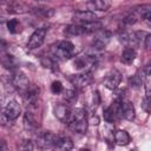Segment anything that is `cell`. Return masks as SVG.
<instances>
[{
	"label": "cell",
	"instance_id": "obj_33",
	"mask_svg": "<svg viewBox=\"0 0 151 151\" xmlns=\"http://www.w3.org/2000/svg\"><path fill=\"white\" fill-rule=\"evenodd\" d=\"M145 20H146V22L149 24V25H151V9H149L145 14H144V17H143Z\"/></svg>",
	"mask_w": 151,
	"mask_h": 151
},
{
	"label": "cell",
	"instance_id": "obj_26",
	"mask_svg": "<svg viewBox=\"0 0 151 151\" xmlns=\"http://www.w3.org/2000/svg\"><path fill=\"white\" fill-rule=\"evenodd\" d=\"M104 119L107 122V123H113L114 120H117L118 118L116 117V114L113 113L112 109L111 107H106L104 110Z\"/></svg>",
	"mask_w": 151,
	"mask_h": 151
},
{
	"label": "cell",
	"instance_id": "obj_15",
	"mask_svg": "<svg viewBox=\"0 0 151 151\" xmlns=\"http://www.w3.org/2000/svg\"><path fill=\"white\" fill-rule=\"evenodd\" d=\"M146 77H147V76H146L144 68H143V70H138V71L132 76V78L130 79V85H131L132 87L138 88V87H140V86L145 83V78H146Z\"/></svg>",
	"mask_w": 151,
	"mask_h": 151
},
{
	"label": "cell",
	"instance_id": "obj_4",
	"mask_svg": "<svg viewBox=\"0 0 151 151\" xmlns=\"http://www.w3.org/2000/svg\"><path fill=\"white\" fill-rule=\"evenodd\" d=\"M12 84H13V86L17 90L21 91L22 93H25L29 88V81H28L26 74L22 73L21 71H15L13 73V76H12Z\"/></svg>",
	"mask_w": 151,
	"mask_h": 151
},
{
	"label": "cell",
	"instance_id": "obj_19",
	"mask_svg": "<svg viewBox=\"0 0 151 151\" xmlns=\"http://www.w3.org/2000/svg\"><path fill=\"white\" fill-rule=\"evenodd\" d=\"M114 142L118 145H127L130 143V136L125 130H117L114 132Z\"/></svg>",
	"mask_w": 151,
	"mask_h": 151
},
{
	"label": "cell",
	"instance_id": "obj_35",
	"mask_svg": "<svg viewBox=\"0 0 151 151\" xmlns=\"http://www.w3.org/2000/svg\"><path fill=\"white\" fill-rule=\"evenodd\" d=\"M1 151H7V146H6L5 140H2V142H1Z\"/></svg>",
	"mask_w": 151,
	"mask_h": 151
},
{
	"label": "cell",
	"instance_id": "obj_34",
	"mask_svg": "<svg viewBox=\"0 0 151 151\" xmlns=\"http://www.w3.org/2000/svg\"><path fill=\"white\" fill-rule=\"evenodd\" d=\"M144 71H145V73H146V76H150L151 74V61L144 67Z\"/></svg>",
	"mask_w": 151,
	"mask_h": 151
},
{
	"label": "cell",
	"instance_id": "obj_23",
	"mask_svg": "<svg viewBox=\"0 0 151 151\" xmlns=\"http://www.w3.org/2000/svg\"><path fill=\"white\" fill-rule=\"evenodd\" d=\"M33 12L38 17H50L53 14V11L51 8H46V7H35V8H33Z\"/></svg>",
	"mask_w": 151,
	"mask_h": 151
},
{
	"label": "cell",
	"instance_id": "obj_29",
	"mask_svg": "<svg viewBox=\"0 0 151 151\" xmlns=\"http://www.w3.org/2000/svg\"><path fill=\"white\" fill-rule=\"evenodd\" d=\"M137 20H138V15H137L134 12L127 14V15L124 18V22H125L126 25H133V24L137 22Z\"/></svg>",
	"mask_w": 151,
	"mask_h": 151
},
{
	"label": "cell",
	"instance_id": "obj_17",
	"mask_svg": "<svg viewBox=\"0 0 151 151\" xmlns=\"http://www.w3.org/2000/svg\"><path fill=\"white\" fill-rule=\"evenodd\" d=\"M65 34H67L70 37H78V35L86 34V32H85V28L81 25L72 24V25H68V26L65 27Z\"/></svg>",
	"mask_w": 151,
	"mask_h": 151
},
{
	"label": "cell",
	"instance_id": "obj_2",
	"mask_svg": "<svg viewBox=\"0 0 151 151\" xmlns=\"http://www.w3.org/2000/svg\"><path fill=\"white\" fill-rule=\"evenodd\" d=\"M51 53L58 60H66V59H71L72 57H74L76 48L71 41L63 40L51 46Z\"/></svg>",
	"mask_w": 151,
	"mask_h": 151
},
{
	"label": "cell",
	"instance_id": "obj_14",
	"mask_svg": "<svg viewBox=\"0 0 151 151\" xmlns=\"http://www.w3.org/2000/svg\"><path fill=\"white\" fill-rule=\"evenodd\" d=\"M86 6L88 7V9H92V12L96 11H107L111 6V2L107 0H92L86 2Z\"/></svg>",
	"mask_w": 151,
	"mask_h": 151
},
{
	"label": "cell",
	"instance_id": "obj_5",
	"mask_svg": "<svg viewBox=\"0 0 151 151\" xmlns=\"http://www.w3.org/2000/svg\"><path fill=\"white\" fill-rule=\"evenodd\" d=\"M73 20L76 22H78V25H83V24H88V22L98 21V17L92 11H79V12L74 13Z\"/></svg>",
	"mask_w": 151,
	"mask_h": 151
},
{
	"label": "cell",
	"instance_id": "obj_28",
	"mask_svg": "<svg viewBox=\"0 0 151 151\" xmlns=\"http://www.w3.org/2000/svg\"><path fill=\"white\" fill-rule=\"evenodd\" d=\"M2 65L7 68H13L15 66V60L12 55H4L2 57Z\"/></svg>",
	"mask_w": 151,
	"mask_h": 151
},
{
	"label": "cell",
	"instance_id": "obj_25",
	"mask_svg": "<svg viewBox=\"0 0 151 151\" xmlns=\"http://www.w3.org/2000/svg\"><path fill=\"white\" fill-rule=\"evenodd\" d=\"M34 146H33V142L31 139H22L20 142L19 145V150L20 151H33Z\"/></svg>",
	"mask_w": 151,
	"mask_h": 151
},
{
	"label": "cell",
	"instance_id": "obj_31",
	"mask_svg": "<svg viewBox=\"0 0 151 151\" xmlns=\"http://www.w3.org/2000/svg\"><path fill=\"white\" fill-rule=\"evenodd\" d=\"M144 47L147 51L151 50V34H146L145 35V38H144Z\"/></svg>",
	"mask_w": 151,
	"mask_h": 151
},
{
	"label": "cell",
	"instance_id": "obj_16",
	"mask_svg": "<svg viewBox=\"0 0 151 151\" xmlns=\"http://www.w3.org/2000/svg\"><path fill=\"white\" fill-rule=\"evenodd\" d=\"M122 110H123V117L126 120H133L136 117V112H134V107L133 105L127 101V100H123L122 103Z\"/></svg>",
	"mask_w": 151,
	"mask_h": 151
},
{
	"label": "cell",
	"instance_id": "obj_30",
	"mask_svg": "<svg viewBox=\"0 0 151 151\" xmlns=\"http://www.w3.org/2000/svg\"><path fill=\"white\" fill-rule=\"evenodd\" d=\"M51 91L55 94L63 92V84L60 81H53L52 85H51Z\"/></svg>",
	"mask_w": 151,
	"mask_h": 151
},
{
	"label": "cell",
	"instance_id": "obj_27",
	"mask_svg": "<svg viewBox=\"0 0 151 151\" xmlns=\"http://www.w3.org/2000/svg\"><path fill=\"white\" fill-rule=\"evenodd\" d=\"M64 99L66 103H73L77 99V93L74 90H66L64 91Z\"/></svg>",
	"mask_w": 151,
	"mask_h": 151
},
{
	"label": "cell",
	"instance_id": "obj_6",
	"mask_svg": "<svg viewBox=\"0 0 151 151\" xmlns=\"http://www.w3.org/2000/svg\"><path fill=\"white\" fill-rule=\"evenodd\" d=\"M111 37H112L111 32H109L107 29L101 28L100 31H98L96 33V38L93 40V47L96 50H103L106 46V44L110 41Z\"/></svg>",
	"mask_w": 151,
	"mask_h": 151
},
{
	"label": "cell",
	"instance_id": "obj_8",
	"mask_svg": "<svg viewBox=\"0 0 151 151\" xmlns=\"http://www.w3.org/2000/svg\"><path fill=\"white\" fill-rule=\"evenodd\" d=\"M71 81H72V84H73L76 87H86L87 85L91 84V81H92V76H91L90 72L78 73V74H74V76L71 78Z\"/></svg>",
	"mask_w": 151,
	"mask_h": 151
},
{
	"label": "cell",
	"instance_id": "obj_36",
	"mask_svg": "<svg viewBox=\"0 0 151 151\" xmlns=\"http://www.w3.org/2000/svg\"><path fill=\"white\" fill-rule=\"evenodd\" d=\"M81 151H90V150H87V149H85V150H81Z\"/></svg>",
	"mask_w": 151,
	"mask_h": 151
},
{
	"label": "cell",
	"instance_id": "obj_12",
	"mask_svg": "<svg viewBox=\"0 0 151 151\" xmlns=\"http://www.w3.org/2000/svg\"><path fill=\"white\" fill-rule=\"evenodd\" d=\"M71 112H72V111L70 110V107H68L66 104H58V105H55V107H54V114H55V117H57L59 120L65 122V123H67V120L70 119Z\"/></svg>",
	"mask_w": 151,
	"mask_h": 151
},
{
	"label": "cell",
	"instance_id": "obj_24",
	"mask_svg": "<svg viewBox=\"0 0 151 151\" xmlns=\"http://www.w3.org/2000/svg\"><path fill=\"white\" fill-rule=\"evenodd\" d=\"M7 29L11 32V33H17L19 32L20 29V24L17 19H11L7 21Z\"/></svg>",
	"mask_w": 151,
	"mask_h": 151
},
{
	"label": "cell",
	"instance_id": "obj_3",
	"mask_svg": "<svg viewBox=\"0 0 151 151\" xmlns=\"http://www.w3.org/2000/svg\"><path fill=\"white\" fill-rule=\"evenodd\" d=\"M47 34V28L46 27H40L38 29H35L32 35L29 37L28 41H27V47L28 50H35L38 47H40L46 38Z\"/></svg>",
	"mask_w": 151,
	"mask_h": 151
},
{
	"label": "cell",
	"instance_id": "obj_11",
	"mask_svg": "<svg viewBox=\"0 0 151 151\" xmlns=\"http://www.w3.org/2000/svg\"><path fill=\"white\" fill-rule=\"evenodd\" d=\"M72 147H73V142L70 137H66V136L64 137L59 136L53 146L54 151H71Z\"/></svg>",
	"mask_w": 151,
	"mask_h": 151
},
{
	"label": "cell",
	"instance_id": "obj_10",
	"mask_svg": "<svg viewBox=\"0 0 151 151\" xmlns=\"http://www.w3.org/2000/svg\"><path fill=\"white\" fill-rule=\"evenodd\" d=\"M58 137L59 136H55L54 133L45 131V132H41L38 136V143H39V145L45 146V147H53L55 142H57V139H58Z\"/></svg>",
	"mask_w": 151,
	"mask_h": 151
},
{
	"label": "cell",
	"instance_id": "obj_21",
	"mask_svg": "<svg viewBox=\"0 0 151 151\" xmlns=\"http://www.w3.org/2000/svg\"><path fill=\"white\" fill-rule=\"evenodd\" d=\"M24 125L27 130H34L37 127V120L31 112H26L24 116Z\"/></svg>",
	"mask_w": 151,
	"mask_h": 151
},
{
	"label": "cell",
	"instance_id": "obj_20",
	"mask_svg": "<svg viewBox=\"0 0 151 151\" xmlns=\"http://www.w3.org/2000/svg\"><path fill=\"white\" fill-rule=\"evenodd\" d=\"M136 55H137V53H136V50H134V48L126 47V48L123 51V53H122L120 60H122V63H124V64H131V63H133V60L136 59Z\"/></svg>",
	"mask_w": 151,
	"mask_h": 151
},
{
	"label": "cell",
	"instance_id": "obj_13",
	"mask_svg": "<svg viewBox=\"0 0 151 151\" xmlns=\"http://www.w3.org/2000/svg\"><path fill=\"white\" fill-rule=\"evenodd\" d=\"M39 98V88L34 86H29V88L24 93V100L27 105H35Z\"/></svg>",
	"mask_w": 151,
	"mask_h": 151
},
{
	"label": "cell",
	"instance_id": "obj_1",
	"mask_svg": "<svg viewBox=\"0 0 151 151\" xmlns=\"http://www.w3.org/2000/svg\"><path fill=\"white\" fill-rule=\"evenodd\" d=\"M67 126L77 133H85L87 130V119L86 112L84 109H76L71 112L70 119L67 120Z\"/></svg>",
	"mask_w": 151,
	"mask_h": 151
},
{
	"label": "cell",
	"instance_id": "obj_9",
	"mask_svg": "<svg viewBox=\"0 0 151 151\" xmlns=\"http://www.w3.org/2000/svg\"><path fill=\"white\" fill-rule=\"evenodd\" d=\"M120 80H122V76H120L119 71L112 70V71L106 76V78H105V80H104V84H105V86H106L109 90H116V88L118 87Z\"/></svg>",
	"mask_w": 151,
	"mask_h": 151
},
{
	"label": "cell",
	"instance_id": "obj_32",
	"mask_svg": "<svg viewBox=\"0 0 151 151\" xmlns=\"http://www.w3.org/2000/svg\"><path fill=\"white\" fill-rule=\"evenodd\" d=\"M145 92H146V98L151 99V80H149L145 85Z\"/></svg>",
	"mask_w": 151,
	"mask_h": 151
},
{
	"label": "cell",
	"instance_id": "obj_18",
	"mask_svg": "<svg viewBox=\"0 0 151 151\" xmlns=\"http://www.w3.org/2000/svg\"><path fill=\"white\" fill-rule=\"evenodd\" d=\"M93 63H94L93 55H83V57H79V58L76 59L74 66H76L77 68H83V70H85L86 67L91 66Z\"/></svg>",
	"mask_w": 151,
	"mask_h": 151
},
{
	"label": "cell",
	"instance_id": "obj_22",
	"mask_svg": "<svg viewBox=\"0 0 151 151\" xmlns=\"http://www.w3.org/2000/svg\"><path fill=\"white\" fill-rule=\"evenodd\" d=\"M8 12L11 13H24L26 12V7L19 2H12L8 5Z\"/></svg>",
	"mask_w": 151,
	"mask_h": 151
},
{
	"label": "cell",
	"instance_id": "obj_7",
	"mask_svg": "<svg viewBox=\"0 0 151 151\" xmlns=\"http://www.w3.org/2000/svg\"><path fill=\"white\" fill-rule=\"evenodd\" d=\"M20 112H21V107H20L19 103H18L17 100H14V99L9 100V101L6 104V106L4 107V114H5L9 120L17 119V118L19 117Z\"/></svg>",
	"mask_w": 151,
	"mask_h": 151
}]
</instances>
